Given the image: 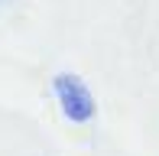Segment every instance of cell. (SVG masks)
Masks as SVG:
<instances>
[{
  "label": "cell",
  "instance_id": "1",
  "mask_svg": "<svg viewBox=\"0 0 159 156\" xmlns=\"http://www.w3.org/2000/svg\"><path fill=\"white\" fill-rule=\"evenodd\" d=\"M52 88H55V98H59L62 114L68 117V120L84 124V120L94 117V98H91V91L84 88V81L78 75H68V72L55 75Z\"/></svg>",
  "mask_w": 159,
  "mask_h": 156
},
{
  "label": "cell",
  "instance_id": "2",
  "mask_svg": "<svg viewBox=\"0 0 159 156\" xmlns=\"http://www.w3.org/2000/svg\"><path fill=\"white\" fill-rule=\"evenodd\" d=\"M7 3H13V0H0V7H7Z\"/></svg>",
  "mask_w": 159,
  "mask_h": 156
}]
</instances>
